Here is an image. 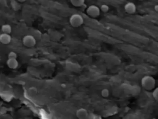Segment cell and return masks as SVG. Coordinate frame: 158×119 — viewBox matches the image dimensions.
<instances>
[{"label": "cell", "mask_w": 158, "mask_h": 119, "mask_svg": "<svg viewBox=\"0 0 158 119\" xmlns=\"http://www.w3.org/2000/svg\"><path fill=\"white\" fill-rule=\"evenodd\" d=\"M141 85L145 90L151 91L155 89L156 80L152 76H145L141 79Z\"/></svg>", "instance_id": "obj_1"}, {"label": "cell", "mask_w": 158, "mask_h": 119, "mask_svg": "<svg viewBox=\"0 0 158 119\" xmlns=\"http://www.w3.org/2000/svg\"><path fill=\"white\" fill-rule=\"evenodd\" d=\"M84 20L82 16L79 13H74L69 18V23L73 27H78L83 24Z\"/></svg>", "instance_id": "obj_2"}, {"label": "cell", "mask_w": 158, "mask_h": 119, "mask_svg": "<svg viewBox=\"0 0 158 119\" xmlns=\"http://www.w3.org/2000/svg\"><path fill=\"white\" fill-rule=\"evenodd\" d=\"M22 43L24 46L31 48L36 45L37 41L34 36L32 35H26L23 38Z\"/></svg>", "instance_id": "obj_3"}, {"label": "cell", "mask_w": 158, "mask_h": 119, "mask_svg": "<svg viewBox=\"0 0 158 119\" xmlns=\"http://www.w3.org/2000/svg\"><path fill=\"white\" fill-rule=\"evenodd\" d=\"M100 8L95 5H92L87 8L86 12L88 16L92 18H97L100 14Z\"/></svg>", "instance_id": "obj_4"}, {"label": "cell", "mask_w": 158, "mask_h": 119, "mask_svg": "<svg viewBox=\"0 0 158 119\" xmlns=\"http://www.w3.org/2000/svg\"><path fill=\"white\" fill-rule=\"evenodd\" d=\"M124 10L127 13L132 15L136 11L137 8L134 2H128L125 5Z\"/></svg>", "instance_id": "obj_5"}, {"label": "cell", "mask_w": 158, "mask_h": 119, "mask_svg": "<svg viewBox=\"0 0 158 119\" xmlns=\"http://www.w3.org/2000/svg\"><path fill=\"white\" fill-rule=\"evenodd\" d=\"M76 116L77 118L80 119H85L88 118V111L84 108H80L76 112Z\"/></svg>", "instance_id": "obj_6"}, {"label": "cell", "mask_w": 158, "mask_h": 119, "mask_svg": "<svg viewBox=\"0 0 158 119\" xmlns=\"http://www.w3.org/2000/svg\"><path fill=\"white\" fill-rule=\"evenodd\" d=\"M12 41L11 36L10 34H2L0 35V42L3 45H8Z\"/></svg>", "instance_id": "obj_7"}, {"label": "cell", "mask_w": 158, "mask_h": 119, "mask_svg": "<svg viewBox=\"0 0 158 119\" xmlns=\"http://www.w3.org/2000/svg\"><path fill=\"white\" fill-rule=\"evenodd\" d=\"M6 63L8 67L13 70L17 69L19 65V62L17 59L8 58Z\"/></svg>", "instance_id": "obj_8"}, {"label": "cell", "mask_w": 158, "mask_h": 119, "mask_svg": "<svg viewBox=\"0 0 158 119\" xmlns=\"http://www.w3.org/2000/svg\"><path fill=\"white\" fill-rule=\"evenodd\" d=\"M1 30L3 33L10 34L12 31V28L10 25L6 24L3 25L1 26Z\"/></svg>", "instance_id": "obj_9"}, {"label": "cell", "mask_w": 158, "mask_h": 119, "mask_svg": "<svg viewBox=\"0 0 158 119\" xmlns=\"http://www.w3.org/2000/svg\"><path fill=\"white\" fill-rule=\"evenodd\" d=\"M67 67L69 70H78L79 68V65L77 63L71 62H69L67 63Z\"/></svg>", "instance_id": "obj_10"}, {"label": "cell", "mask_w": 158, "mask_h": 119, "mask_svg": "<svg viewBox=\"0 0 158 119\" xmlns=\"http://www.w3.org/2000/svg\"><path fill=\"white\" fill-rule=\"evenodd\" d=\"M70 1L73 6L80 7L84 4L85 0H70Z\"/></svg>", "instance_id": "obj_11"}, {"label": "cell", "mask_w": 158, "mask_h": 119, "mask_svg": "<svg viewBox=\"0 0 158 119\" xmlns=\"http://www.w3.org/2000/svg\"><path fill=\"white\" fill-rule=\"evenodd\" d=\"M101 95L103 98H108L110 96V91L108 89L104 88L101 91Z\"/></svg>", "instance_id": "obj_12"}, {"label": "cell", "mask_w": 158, "mask_h": 119, "mask_svg": "<svg viewBox=\"0 0 158 119\" xmlns=\"http://www.w3.org/2000/svg\"><path fill=\"white\" fill-rule=\"evenodd\" d=\"M29 94L31 96H34L38 93L37 88L35 87H31L29 89Z\"/></svg>", "instance_id": "obj_13"}, {"label": "cell", "mask_w": 158, "mask_h": 119, "mask_svg": "<svg viewBox=\"0 0 158 119\" xmlns=\"http://www.w3.org/2000/svg\"><path fill=\"white\" fill-rule=\"evenodd\" d=\"M11 5L14 10H18L20 8V5L19 4V2L16 1L15 0H12L11 2Z\"/></svg>", "instance_id": "obj_14"}, {"label": "cell", "mask_w": 158, "mask_h": 119, "mask_svg": "<svg viewBox=\"0 0 158 119\" xmlns=\"http://www.w3.org/2000/svg\"><path fill=\"white\" fill-rule=\"evenodd\" d=\"M99 8H100V11L103 13L108 12L110 9L109 6L106 4L102 5Z\"/></svg>", "instance_id": "obj_15"}, {"label": "cell", "mask_w": 158, "mask_h": 119, "mask_svg": "<svg viewBox=\"0 0 158 119\" xmlns=\"http://www.w3.org/2000/svg\"><path fill=\"white\" fill-rule=\"evenodd\" d=\"M152 96L155 100L158 102V87L155 88L152 93Z\"/></svg>", "instance_id": "obj_16"}, {"label": "cell", "mask_w": 158, "mask_h": 119, "mask_svg": "<svg viewBox=\"0 0 158 119\" xmlns=\"http://www.w3.org/2000/svg\"><path fill=\"white\" fill-rule=\"evenodd\" d=\"M18 55L15 52L13 51H10L8 54V58H13V59H17Z\"/></svg>", "instance_id": "obj_17"}, {"label": "cell", "mask_w": 158, "mask_h": 119, "mask_svg": "<svg viewBox=\"0 0 158 119\" xmlns=\"http://www.w3.org/2000/svg\"><path fill=\"white\" fill-rule=\"evenodd\" d=\"M4 96V99H5V98H6V96H7V94H6V95H5V96ZM7 96H8V98H6V101H8V98H9V97H10V96H9V95H7Z\"/></svg>", "instance_id": "obj_18"}, {"label": "cell", "mask_w": 158, "mask_h": 119, "mask_svg": "<svg viewBox=\"0 0 158 119\" xmlns=\"http://www.w3.org/2000/svg\"><path fill=\"white\" fill-rule=\"evenodd\" d=\"M155 10H156V11L158 12V5L155 6Z\"/></svg>", "instance_id": "obj_19"}, {"label": "cell", "mask_w": 158, "mask_h": 119, "mask_svg": "<svg viewBox=\"0 0 158 119\" xmlns=\"http://www.w3.org/2000/svg\"><path fill=\"white\" fill-rule=\"evenodd\" d=\"M27 0H17V1L19 2H24L26 1Z\"/></svg>", "instance_id": "obj_20"}, {"label": "cell", "mask_w": 158, "mask_h": 119, "mask_svg": "<svg viewBox=\"0 0 158 119\" xmlns=\"http://www.w3.org/2000/svg\"><path fill=\"white\" fill-rule=\"evenodd\" d=\"M138 1H144V0H138Z\"/></svg>", "instance_id": "obj_21"}]
</instances>
